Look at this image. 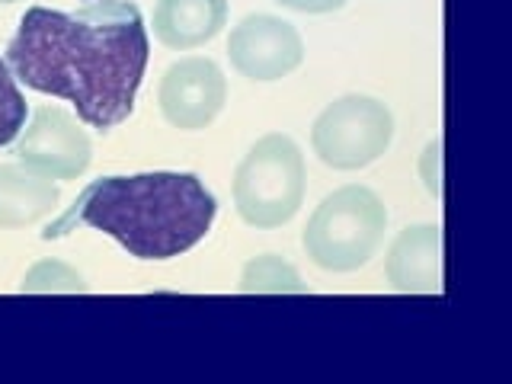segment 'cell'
Segmentation results:
<instances>
[{
	"instance_id": "1",
	"label": "cell",
	"mask_w": 512,
	"mask_h": 384,
	"mask_svg": "<svg viewBox=\"0 0 512 384\" xmlns=\"http://www.w3.org/2000/svg\"><path fill=\"white\" fill-rule=\"evenodd\" d=\"M151 42L132 0H80L77 10L29 7L7 45L13 77L74 103L80 122L112 132L135 112Z\"/></svg>"
},
{
	"instance_id": "2",
	"label": "cell",
	"mask_w": 512,
	"mask_h": 384,
	"mask_svg": "<svg viewBox=\"0 0 512 384\" xmlns=\"http://www.w3.org/2000/svg\"><path fill=\"white\" fill-rule=\"evenodd\" d=\"M218 202L196 173H135L93 180L42 240H58L80 224L128 250L135 260H173L212 231Z\"/></svg>"
},
{
	"instance_id": "3",
	"label": "cell",
	"mask_w": 512,
	"mask_h": 384,
	"mask_svg": "<svg viewBox=\"0 0 512 384\" xmlns=\"http://www.w3.org/2000/svg\"><path fill=\"white\" fill-rule=\"evenodd\" d=\"M388 208L368 186H343L314 208L304 228V253L327 272H356L378 253Z\"/></svg>"
},
{
	"instance_id": "4",
	"label": "cell",
	"mask_w": 512,
	"mask_h": 384,
	"mask_svg": "<svg viewBox=\"0 0 512 384\" xmlns=\"http://www.w3.org/2000/svg\"><path fill=\"white\" fill-rule=\"evenodd\" d=\"M308 170L304 154L288 135H263L234 173V205L250 228L272 231L288 224L304 202Z\"/></svg>"
},
{
	"instance_id": "5",
	"label": "cell",
	"mask_w": 512,
	"mask_h": 384,
	"mask_svg": "<svg viewBox=\"0 0 512 384\" xmlns=\"http://www.w3.org/2000/svg\"><path fill=\"white\" fill-rule=\"evenodd\" d=\"M394 141V116L375 96L349 93L333 100L311 128V148L333 170H362L375 164Z\"/></svg>"
},
{
	"instance_id": "6",
	"label": "cell",
	"mask_w": 512,
	"mask_h": 384,
	"mask_svg": "<svg viewBox=\"0 0 512 384\" xmlns=\"http://www.w3.org/2000/svg\"><path fill=\"white\" fill-rule=\"evenodd\" d=\"M20 164L45 173L48 180H77L90 167L93 144L80 122L61 106H42L13 141Z\"/></svg>"
},
{
	"instance_id": "7",
	"label": "cell",
	"mask_w": 512,
	"mask_h": 384,
	"mask_svg": "<svg viewBox=\"0 0 512 384\" xmlns=\"http://www.w3.org/2000/svg\"><path fill=\"white\" fill-rule=\"evenodd\" d=\"M157 103L173 128L199 132L228 103V80L212 58H180L160 77Z\"/></svg>"
},
{
	"instance_id": "8",
	"label": "cell",
	"mask_w": 512,
	"mask_h": 384,
	"mask_svg": "<svg viewBox=\"0 0 512 384\" xmlns=\"http://www.w3.org/2000/svg\"><path fill=\"white\" fill-rule=\"evenodd\" d=\"M228 58L244 77L269 84L288 77L304 61V42L292 23L269 13H253L231 29Z\"/></svg>"
},
{
	"instance_id": "9",
	"label": "cell",
	"mask_w": 512,
	"mask_h": 384,
	"mask_svg": "<svg viewBox=\"0 0 512 384\" xmlns=\"http://www.w3.org/2000/svg\"><path fill=\"white\" fill-rule=\"evenodd\" d=\"M388 282L404 295L442 292V228L413 224L404 228L388 250Z\"/></svg>"
},
{
	"instance_id": "10",
	"label": "cell",
	"mask_w": 512,
	"mask_h": 384,
	"mask_svg": "<svg viewBox=\"0 0 512 384\" xmlns=\"http://www.w3.org/2000/svg\"><path fill=\"white\" fill-rule=\"evenodd\" d=\"M224 23H228V0H157L154 7V36L176 52L212 42Z\"/></svg>"
},
{
	"instance_id": "11",
	"label": "cell",
	"mask_w": 512,
	"mask_h": 384,
	"mask_svg": "<svg viewBox=\"0 0 512 384\" xmlns=\"http://www.w3.org/2000/svg\"><path fill=\"white\" fill-rule=\"evenodd\" d=\"M58 186L26 164H0V228H29L55 212Z\"/></svg>"
},
{
	"instance_id": "12",
	"label": "cell",
	"mask_w": 512,
	"mask_h": 384,
	"mask_svg": "<svg viewBox=\"0 0 512 384\" xmlns=\"http://www.w3.org/2000/svg\"><path fill=\"white\" fill-rule=\"evenodd\" d=\"M240 292L247 295H301L308 292V285L301 282L292 263H285L282 256H256L240 272Z\"/></svg>"
},
{
	"instance_id": "13",
	"label": "cell",
	"mask_w": 512,
	"mask_h": 384,
	"mask_svg": "<svg viewBox=\"0 0 512 384\" xmlns=\"http://www.w3.org/2000/svg\"><path fill=\"white\" fill-rule=\"evenodd\" d=\"M20 292L23 295H36V292H87V282L68 263L42 260V263H36L26 272Z\"/></svg>"
},
{
	"instance_id": "14",
	"label": "cell",
	"mask_w": 512,
	"mask_h": 384,
	"mask_svg": "<svg viewBox=\"0 0 512 384\" xmlns=\"http://www.w3.org/2000/svg\"><path fill=\"white\" fill-rule=\"evenodd\" d=\"M26 96L16 87V77L10 71V64L0 58V148L26 128Z\"/></svg>"
},
{
	"instance_id": "15",
	"label": "cell",
	"mask_w": 512,
	"mask_h": 384,
	"mask_svg": "<svg viewBox=\"0 0 512 384\" xmlns=\"http://www.w3.org/2000/svg\"><path fill=\"white\" fill-rule=\"evenodd\" d=\"M439 160H442V144L439 141H432L426 154H423V176H426V189L432 192V196H442V183H439Z\"/></svg>"
},
{
	"instance_id": "16",
	"label": "cell",
	"mask_w": 512,
	"mask_h": 384,
	"mask_svg": "<svg viewBox=\"0 0 512 384\" xmlns=\"http://www.w3.org/2000/svg\"><path fill=\"white\" fill-rule=\"evenodd\" d=\"M276 4L288 7V10H298V13H333L346 7L349 0H276Z\"/></svg>"
},
{
	"instance_id": "17",
	"label": "cell",
	"mask_w": 512,
	"mask_h": 384,
	"mask_svg": "<svg viewBox=\"0 0 512 384\" xmlns=\"http://www.w3.org/2000/svg\"><path fill=\"white\" fill-rule=\"evenodd\" d=\"M0 4H13V0H0Z\"/></svg>"
}]
</instances>
